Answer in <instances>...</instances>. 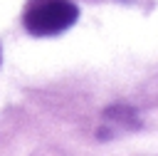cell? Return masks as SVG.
Returning a JSON list of instances; mask_svg holds the SVG:
<instances>
[{"label":"cell","instance_id":"obj_1","mask_svg":"<svg viewBox=\"0 0 158 156\" xmlns=\"http://www.w3.org/2000/svg\"><path fill=\"white\" fill-rule=\"evenodd\" d=\"M77 17L79 10L69 0H37L25 12V27L37 37H47L69 30L77 22Z\"/></svg>","mask_w":158,"mask_h":156}]
</instances>
